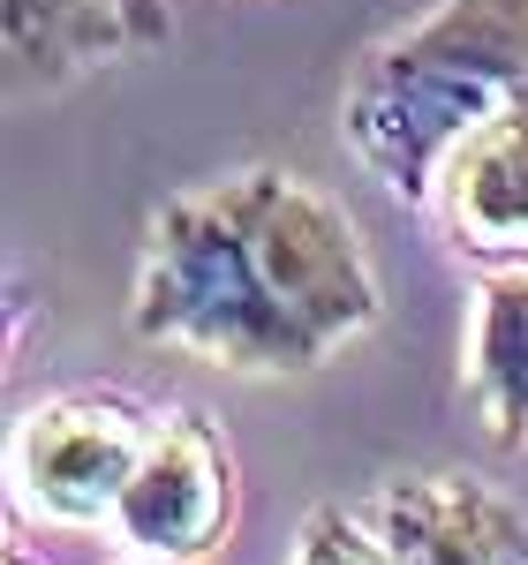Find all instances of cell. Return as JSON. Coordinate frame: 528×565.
I'll return each mask as SVG.
<instances>
[{
    "instance_id": "cell-1",
    "label": "cell",
    "mask_w": 528,
    "mask_h": 565,
    "mask_svg": "<svg viewBox=\"0 0 528 565\" xmlns=\"http://www.w3.org/2000/svg\"><path fill=\"white\" fill-rule=\"evenodd\" d=\"M386 309L355 218L287 167H242L151 212L129 324L242 377H303Z\"/></svg>"
},
{
    "instance_id": "cell-2",
    "label": "cell",
    "mask_w": 528,
    "mask_h": 565,
    "mask_svg": "<svg viewBox=\"0 0 528 565\" xmlns=\"http://www.w3.org/2000/svg\"><path fill=\"white\" fill-rule=\"evenodd\" d=\"M514 106H528V0H439L348 68L340 136L370 181L423 212L445 159Z\"/></svg>"
},
{
    "instance_id": "cell-3",
    "label": "cell",
    "mask_w": 528,
    "mask_h": 565,
    "mask_svg": "<svg viewBox=\"0 0 528 565\" xmlns=\"http://www.w3.org/2000/svg\"><path fill=\"white\" fill-rule=\"evenodd\" d=\"M159 415H144L129 392H61L39 399L8 437V482L15 505L45 527H98L114 521Z\"/></svg>"
},
{
    "instance_id": "cell-4",
    "label": "cell",
    "mask_w": 528,
    "mask_h": 565,
    "mask_svg": "<svg viewBox=\"0 0 528 565\" xmlns=\"http://www.w3.org/2000/svg\"><path fill=\"white\" fill-rule=\"evenodd\" d=\"M114 535L144 565H204L234 535V452L197 407L159 415L114 505Z\"/></svg>"
},
{
    "instance_id": "cell-5",
    "label": "cell",
    "mask_w": 528,
    "mask_h": 565,
    "mask_svg": "<svg viewBox=\"0 0 528 565\" xmlns=\"http://www.w3.org/2000/svg\"><path fill=\"white\" fill-rule=\"evenodd\" d=\"M362 513L378 521L393 565H528V521L453 468L393 476Z\"/></svg>"
},
{
    "instance_id": "cell-6",
    "label": "cell",
    "mask_w": 528,
    "mask_h": 565,
    "mask_svg": "<svg viewBox=\"0 0 528 565\" xmlns=\"http://www.w3.org/2000/svg\"><path fill=\"white\" fill-rule=\"evenodd\" d=\"M431 212L445 218L461 257L490 264V271L528 264V106L498 114L445 159Z\"/></svg>"
},
{
    "instance_id": "cell-7",
    "label": "cell",
    "mask_w": 528,
    "mask_h": 565,
    "mask_svg": "<svg viewBox=\"0 0 528 565\" xmlns=\"http://www.w3.org/2000/svg\"><path fill=\"white\" fill-rule=\"evenodd\" d=\"M0 39H8V90L39 98L122 61L136 45V23L129 0H0Z\"/></svg>"
},
{
    "instance_id": "cell-8",
    "label": "cell",
    "mask_w": 528,
    "mask_h": 565,
    "mask_svg": "<svg viewBox=\"0 0 528 565\" xmlns=\"http://www.w3.org/2000/svg\"><path fill=\"white\" fill-rule=\"evenodd\" d=\"M468 392L484 407V430L498 452L528 445V264L490 271L476 295V332H468Z\"/></svg>"
},
{
    "instance_id": "cell-9",
    "label": "cell",
    "mask_w": 528,
    "mask_h": 565,
    "mask_svg": "<svg viewBox=\"0 0 528 565\" xmlns=\"http://www.w3.org/2000/svg\"><path fill=\"white\" fill-rule=\"evenodd\" d=\"M295 565H393L386 551V535L370 513H355V505H317L295 535Z\"/></svg>"
},
{
    "instance_id": "cell-10",
    "label": "cell",
    "mask_w": 528,
    "mask_h": 565,
    "mask_svg": "<svg viewBox=\"0 0 528 565\" xmlns=\"http://www.w3.org/2000/svg\"><path fill=\"white\" fill-rule=\"evenodd\" d=\"M129 23H136V45L175 39V8H167V0H129Z\"/></svg>"
}]
</instances>
